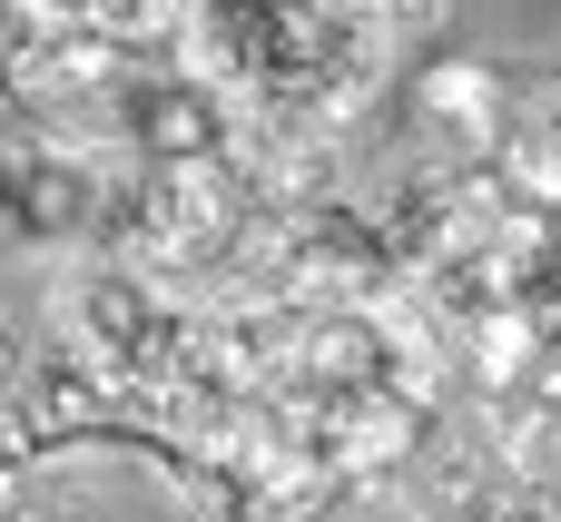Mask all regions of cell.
Listing matches in <instances>:
<instances>
[{
	"instance_id": "1",
	"label": "cell",
	"mask_w": 561,
	"mask_h": 522,
	"mask_svg": "<svg viewBox=\"0 0 561 522\" xmlns=\"http://www.w3.org/2000/svg\"><path fill=\"white\" fill-rule=\"evenodd\" d=\"M385 0H187L178 59L266 138H345L394 69Z\"/></svg>"
},
{
	"instance_id": "2",
	"label": "cell",
	"mask_w": 561,
	"mask_h": 522,
	"mask_svg": "<svg viewBox=\"0 0 561 522\" xmlns=\"http://www.w3.org/2000/svg\"><path fill=\"white\" fill-rule=\"evenodd\" d=\"M503 118H513V69L493 59H434L414 79V128H424V158L434 168H493L503 158Z\"/></svg>"
},
{
	"instance_id": "3",
	"label": "cell",
	"mask_w": 561,
	"mask_h": 522,
	"mask_svg": "<svg viewBox=\"0 0 561 522\" xmlns=\"http://www.w3.org/2000/svg\"><path fill=\"white\" fill-rule=\"evenodd\" d=\"M266 522H424L404 474H325V484H276Z\"/></svg>"
},
{
	"instance_id": "4",
	"label": "cell",
	"mask_w": 561,
	"mask_h": 522,
	"mask_svg": "<svg viewBox=\"0 0 561 522\" xmlns=\"http://www.w3.org/2000/svg\"><path fill=\"white\" fill-rule=\"evenodd\" d=\"M30 385H39V345H30L20 326H0V415H20Z\"/></svg>"
},
{
	"instance_id": "5",
	"label": "cell",
	"mask_w": 561,
	"mask_h": 522,
	"mask_svg": "<svg viewBox=\"0 0 561 522\" xmlns=\"http://www.w3.org/2000/svg\"><path fill=\"white\" fill-rule=\"evenodd\" d=\"M385 10H394V20H414V10H424V0H385Z\"/></svg>"
}]
</instances>
